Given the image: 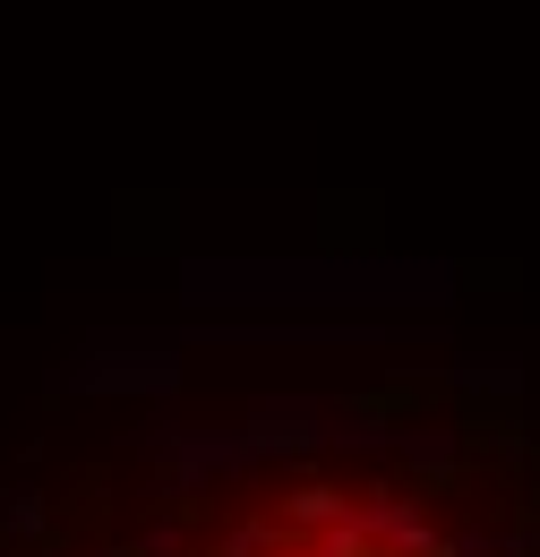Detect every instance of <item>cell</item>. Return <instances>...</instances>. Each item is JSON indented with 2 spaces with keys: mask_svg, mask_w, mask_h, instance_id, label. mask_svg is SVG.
<instances>
[{
  "mask_svg": "<svg viewBox=\"0 0 540 557\" xmlns=\"http://www.w3.org/2000/svg\"><path fill=\"white\" fill-rule=\"evenodd\" d=\"M343 515H352V497H343L335 481H300L292 497H283V515H274V523H283V532H309V541H318V532H327V523H343Z\"/></svg>",
  "mask_w": 540,
  "mask_h": 557,
  "instance_id": "1",
  "label": "cell"
}]
</instances>
